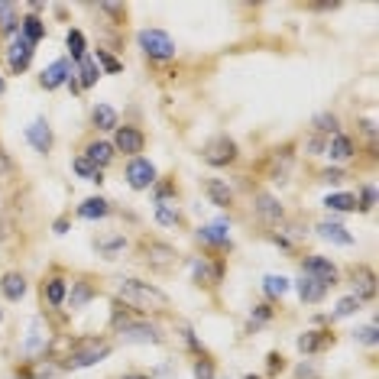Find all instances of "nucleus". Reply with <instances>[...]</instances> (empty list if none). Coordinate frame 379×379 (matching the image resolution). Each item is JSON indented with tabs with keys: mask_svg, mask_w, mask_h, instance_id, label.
Instances as JSON below:
<instances>
[{
	"mask_svg": "<svg viewBox=\"0 0 379 379\" xmlns=\"http://www.w3.org/2000/svg\"><path fill=\"white\" fill-rule=\"evenodd\" d=\"M117 295L137 311H166L168 308V295L162 289H156V285L139 282V279H120Z\"/></svg>",
	"mask_w": 379,
	"mask_h": 379,
	"instance_id": "obj_1",
	"label": "nucleus"
},
{
	"mask_svg": "<svg viewBox=\"0 0 379 379\" xmlns=\"http://www.w3.org/2000/svg\"><path fill=\"white\" fill-rule=\"evenodd\" d=\"M110 357V344L107 340H97V337H81L75 340L72 350L65 353V367L68 369H84V367H95L101 360Z\"/></svg>",
	"mask_w": 379,
	"mask_h": 379,
	"instance_id": "obj_2",
	"label": "nucleus"
},
{
	"mask_svg": "<svg viewBox=\"0 0 379 379\" xmlns=\"http://www.w3.org/2000/svg\"><path fill=\"white\" fill-rule=\"evenodd\" d=\"M117 334L124 344H162V331L149 321H117Z\"/></svg>",
	"mask_w": 379,
	"mask_h": 379,
	"instance_id": "obj_3",
	"label": "nucleus"
},
{
	"mask_svg": "<svg viewBox=\"0 0 379 379\" xmlns=\"http://www.w3.org/2000/svg\"><path fill=\"white\" fill-rule=\"evenodd\" d=\"M137 42L149 59H159V62H166V59L175 55V42H172V36L162 32V30H143L137 36Z\"/></svg>",
	"mask_w": 379,
	"mask_h": 379,
	"instance_id": "obj_4",
	"label": "nucleus"
},
{
	"mask_svg": "<svg viewBox=\"0 0 379 379\" xmlns=\"http://www.w3.org/2000/svg\"><path fill=\"white\" fill-rule=\"evenodd\" d=\"M201 156H204V162H208V166H231L233 159H237V143H233L231 137H214V139H208V143H204V153H201Z\"/></svg>",
	"mask_w": 379,
	"mask_h": 379,
	"instance_id": "obj_5",
	"label": "nucleus"
},
{
	"mask_svg": "<svg viewBox=\"0 0 379 379\" xmlns=\"http://www.w3.org/2000/svg\"><path fill=\"white\" fill-rule=\"evenodd\" d=\"M49 324L42 321V318H30V324H26V337H23V353H30V357H39L49 350Z\"/></svg>",
	"mask_w": 379,
	"mask_h": 379,
	"instance_id": "obj_6",
	"label": "nucleus"
},
{
	"mask_svg": "<svg viewBox=\"0 0 379 379\" xmlns=\"http://www.w3.org/2000/svg\"><path fill=\"white\" fill-rule=\"evenodd\" d=\"M126 182H130L133 191H146L149 185H156V166H153L149 159L133 156L130 166H126Z\"/></svg>",
	"mask_w": 379,
	"mask_h": 379,
	"instance_id": "obj_7",
	"label": "nucleus"
},
{
	"mask_svg": "<svg viewBox=\"0 0 379 379\" xmlns=\"http://www.w3.org/2000/svg\"><path fill=\"white\" fill-rule=\"evenodd\" d=\"M143 260L153 269H168V266L175 263V246H168L162 240H143Z\"/></svg>",
	"mask_w": 379,
	"mask_h": 379,
	"instance_id": "obj_8",
	"label": "nucleus"
},
{
	"mask_svg": "<svg viewBox=\"0 0 379 379\" xmlns=\"http://www.w3.org/2000/svg\"><path fill=\"white\" fill-rule=\"evenodd\" d=\"M143 143H146V137L139 133L137 126H117V130H114V149L126 153V156L143 153Z\"/></svg>",
	"mask_w": 379,
	"mask_h": 379,
	"instance_id": "obj_9",
	"label": "nucleus"
},
{
	"mask_svg": "<svg viewBox=\"0 0 379 379\" xmlns=\"http://www.w3.org/2000/svg\"><path fill=\"white\" fill-rule=\"evenodd\" d=\"M32 52H36V46H32L30 39H23V36H17V39L10 42V52H7V62H10V68L17 75L26 72L32 62Z\"/></svg>",
	"mask_w": 379,
	"mask_h": 379,
	"instance_id": "obj_10",
	"label": "nucleus"
},
{
	"mask_svg": "<svg viewBox=\"0 0 379 379\" xmlns=\"http://www.w3.org/2000/svg\"><path fill=\"white\" fill-rule=\"evenodd\" d=\"M305 275L318 279L321 285H334L337 282V266L327 256H308L305 260Z\"/></svg>",
	"mask_w": 379,
	"mask_h": 379,
	"instance_id": "obj_11",
	"label": "nucleus"
},
{
	"mask_svg": "<svg viewBox=\"0 0 379 379\" xmlns=\"http://www.w3.org/2000/svg\"><path fill=\"white\" fill-rule=\"evenodd\" d=\"M26 139H30V146L36 149V153H49V149H52V130H49V124H46L42 117L26 126Z\"/></svg>",
	"mask_w": 379,
	"mask_h": 379,
	"instance_id": "obj_12",
	"label": "nucleus"
},
{
	"mask_svg": "<svg viewBox=\"0 0 379 379\" xmlns=\"http://www.w3.org/2000/svg\"><path fill=\"white\" fill-rule=\"evenodd\" d=\"M198 240L211 243V246H231V227H227V221L204 224V227H198Z\"/></svg>",
	"mask_w": 379,
	"mask_h": 379,
	"instance_id": "obj_13",
	"label": "nucleus"
},
{
	"mask_svg": "<svg viewBox=\"0 0 379 379\" xmlns=\"http://www.w3.org/2000/svg\"><path fill=\"white\" fill-rule=\"evenodd\" d=\"M353 289H357V302H363V298H373L376 295V275H373V269H367V266H360V269H353Z\"/></svg>",
	"mask_w": 379,
	"mask_h": 379,
	"instance_id": "obj_14",
	"label": "nucleus"
},
{
	"mask_svg": "<svg viewBox=\"0 0 379 379\" xmlns=\"http://www.w3.org/2000/svg\"><path fill=\"white\" fill-rule=\"evenodd\" d=\"M39 81H42V88H46V91H55L59 84L68 81V62H65V59H55V62L49 65L46 72H42Z\"/></svg>",
	"mask_w": 379,
	"mask_h": 379,
	"instance_id": "obj_15",
	"label": "nucleus"
},
{
	"mask_svg": "<svg viewBox=\"0 0 379 379\" xmlns=\"http://www.w3.org/2000/svg\"><path fill=\"white\" fill-rule=\"evenodd\" d=\"M318 237H324L327 243H337V246H350L353 237L347 233V227H340L337 221H321L318 224Z\"/></svg>",
	"mask_w": 379,
	"mask_h": 379,
	"instance_id": "obj_16",
	"label": "nucleus"
},
{
	"mask_svg": "<svg viewBox=\"0 0 379 379\" xmlns=\"http://www.w3.org/2000/svg\"><path fill=\"white\" fill-rule=\"evenodd\" d=\"M256 214L263 217V221L275 224V221H282V204L273 198V195H266V191H260L256 195Z\"/></svg>",
	"mask_w": 379,
	"mask_h": 379,
	"instance_id": "obj_17",
	"label": "nucleus"
},
{
	"mask_svg": "<svg viewBox=\"0 0 379 379\" xmlns=\"http://www.w3.org/2000/svg\"><path fill=\"white\" fill-rule=\"evenodd\" d=\"M327 344H334V337L324 334V331H305V334L298 337V350H302V353H318V350H324Z\"/></svg>",
	"mask_w": 379,
	"mask_h": 379,
	"instance_id": "obj_18",
	"label": "nucleus"
},
{
	"mask_svg": "<svg viewBox=\"0 0 379 379\" xmlns=\"http://www.w3.org/2000/svg\"><path fill=\"white\" fill-rule=\"evenodd\" d=\"M324 153L334 159V162H344V159L353 156V139L344 137V133H334V137H331V143L324 146Z\"/></svg>",
	"mask_w": 379,
	"mask_h": 379,
	"instance_id": "obj_19",
	"label": "nucleus"
},
{
	"mask_svg": "<svg viewBox=\"0 0 379 379\" xmlns=\"http://www.w3.org/2000/svg\"><path fill=\"white\" fill-rule=\"evenodd\" d=\"M0 292H3V298H10V302H20L23 295H26V279L20 273H7L0 279Z\"/></svg>",
	"mask_w": 379,
	"mask_h": 379,
	"instance_id": "obj_20",
	"label": "nucleus"
},
{
	"mask_svg": "<svg viewBox=\"0 0 379 379\" xmlns=\"http://www.w3.org/2000/svg\"><path fill=\"white\" fill-rule=\"evenodd\" d=\"M295 289H298V298H302V302H321L327 292V285H321L318 279H311V275H302Z\"/></svg>",
	"mask_w": 379,
	"mask_h": 379,
	"instance_id": "obj_21",
	"label": "nucleus"
},
{
	"mask_svg": "<svg viewBox=\"0 0 379 379\" xmlns=\"http://www.w3.org/2000/svg\"><path fill=\"white\" fill-rule=\"evenodd\" d=\"M107 214H110V201L107 198H88L78 208V217H84V221H97V217H107Z\"/></svg>",
	"mask_w": 379,
	"mask_h": 379,
	"instance_id": "obj_22",
	"label": "nucleus"
},
{
	"mask_svg": "<svg viewBox=\"0 0 379 379\" xmlns=\"http://www.w3.org/2000/svg\"><path fill=\"white\" fill-rule=\"evenodd\" d=\"M204 191H208L211 204H217V208H227V204L233 201V191L227 188L221 179H208V182H204Z\"/></svg>",
	"mask_w": 379,
	"mask_h": 379,
	"instance_id": "obj_23",
	"label": "nucleus"
},
{
	"mask_svg": "<svg viewBox=\"0 0 379 379\" xmlns=\"http://www.w3.org/2000/svg\"><path fill=\"white\" fill-rule=\"evenodd\" d=\"M84 159H88V162H95L97 168H104V166H110V159H114V146L97 139V143H91V146L84 149Z\"/></svg>",
	"mask_w": 379,
	"mask_h": 379,
	"instance_id": "obj_24",
	"label": "nucleus"
},
{
	"mask_svg": "<svg viewBox=\"0 0 379 379\" xmlns=\"http://www.w3.org/2000/svg\"><path fill=\"white\" fill-rule=\"evenodd\" d=\"M191 273H195V279H198V282L217 285V282H221V275H224V269H221V266L204 263V260H195V263H191Z\"/></svg>",
	"mask_w": 379,
	"mask_h": 379,
	"instance_id": "obj_25",
	"label": "nucleus"
},
{
	"mask_svg": "<svg viewBox=\"0 0 379 379\" xmlns=\"http://www.w3.org/2000/svg\"><path fill=\"white\" fill-rule=\"evenodd\" d=\"M20 30H23V32H20L23 39H30L32 46H36V42L46 36V23H42L36 13H30V17H23V20H20Z\"/></svg>",
	"mask_w": 379,
	"mask_h": 379,
	"instance_id": "obj_26",
	"label": "nucleus"
},
{
	"mask_svg": "<svg viewBox=\"0 0 379 379\" xmlns=\"http://www.w3.org/2000/svg\"><path fill=\"white\" fill-rule=\"evenodd\" d=\"M324 208H327V211H340V214H347V211H357V195H347V191H340V195H327V198H324Z\"/></svg>",
	"mask_w": 379,
	"mask_h": 379,
	"instance_id": "obj_27",
	"label": "nucleus"
},
{
	"mask_svg": "<svg viewBox=\"0 0 379 379\" xmlns=\"http://www.w3.org/2000/svg\"><path fill=\"white\" fill-rule=\"evenodd\" d=\"M91 117H95L97 130H117V126H120V124H117V110L110 104H97Z\"/></svg>",
	"mask_w": 379,
	"mask_h": 379,
	"instance_id": "obj_28",
	"label": "nucleus"
},
{
	"mask_svg": "<svg viewBox=\"0 0 379 379\" xmlns=\"http://www.w3.org/2000/svg\"><path fill=\"white\" fill-rule=\"evenodd\" d=\"M182 221V214L175 204H168V201H156V224H162V227H175V224Z\"/></svg>",
	"mask_w": 379,
	"mask_h": 379,
	"instance_id": "obj_29",
	"label": "nucleus"
},
{
	"mask_svg": "<svg viewBox=\"0 0 379 379\" xmlns=\"http://www.w3.org/2000/svg\"><path fill=\"white\" fill-rule=\"evenodd\" d=\"M78 75H81V88H91V84L97 81V78H101V68H97V62L95 59H91V55H84L81 62H78Z\"/></svg>",
	"mask_w": 379,
	"mask_h": 379,
	"instance_id": "obj_30",
	"label": "nucleus"
},
{
	"mask_svg": "<svg viewBox=\"0 0 379 379\" xmlns=\"http://www.w3.org/2000/svg\"><path fill=\"white\" fill-rule=\"evenodd\" d=\"M42 295H46V302H49V305H62L65 302V295H68V289H65V279H49V282H46V289H42Z\"/></svg>",
	"mask_w": 379,
	"mask_h": 379,
	"instance_id": "obj_31",
	"label": "nucleus"
},
{
	"mask_svg": "<svg viewBox=\"0 0 379 379\" xmlns=\"http://www.w3.org/2000/svg\"><path fill=\"white\" fill-rule=\"evenodd\" d=\"M263 289H266V295H269V298H282V295L289 292V279H285V275H266Z\"/></svg>",
	"mask_w": 379,
	"mask_h": 379,
	"instance_id": "obj_32",
	"label": "nucleus"
},
{
	"mask_svg": "<svg viewBox=\"0 0 379 379\" xmlns=\"http://www.w3.org/2000/svg\"><path fill=\"white\" fill-rule=\"evenodd\" d=\"M75 172H78V175H81V179H88V182H97V185H101V168L95 166V162H88V159L84 156H78L75 159Z\"/></svg>",
	"mask_w": 379,
	"mask_h": 379,
	"instance_id": "obj_33",
	"label": "nucleus"
},
{
	"mask_svg": "<svg viewBox=\"0 0 379 379\" xmlns=\"http://www.w3.org/2000/svg\"><path fill=\"white\" fill-rule=\"evenodd\" d=\"M65 46H68V52H72L75 62H81V59H84V36H81V30H68Z\"/></svg>",
	"mask_w": 379,
	"mask_h": 379,
	"instance_id": "obj_34",
	"label": "nucleus"
},
{
	"mask_svg": "<svg viewBox=\"0 0 379 379\" xmlns=\"http://www.w3.org/2000/svg\"><path fill=\"white\" fill-rule=\"evenodd\" d=\"M0 32H17V7L0 3Z\"/></svg>",
	"mask_w": 379,
	"mask_h": 379,
	"instance_id": "obj_35",
	"label": "nucleus"
},
{
	"mask_svg": "<svg viewBox=\"0 0 379 379\" xmlns=\"http://www.w3.org/2000/svg\"><path fill=\"white\" fill-rule=\"evenodd\" d=\"M315 130L318 133H340V130H337V117L334 114H318L315 117Z\"/></svg>",
	"mask_w": 379,
	"mask_h": 379,
	"instance_id": "obj_36",
	"label": "nucleus"
},
{
	"mask_svg": "<svg viewBox=\"0 0 379 379\" xmlns=\"http://www.w3.org/2000/svg\"><path fill=\"white\" fill-rule=\"evenodd\" d=\"M91 285L88 282H75V292H72V308H81L84 302H88V298H91Z\"/></svg>",
	"mask_w": 379,
	"mask_h": 379,
	"instance_id": "obj_37",
	"label": "nucleus"
},
{
	"mask_svg": "<svg viewBox=\"0 0 379 379\" xmlns=\"http://www.w3.org/2000/svg\"><path fill=\"white\" fill-rule=\"evenodd\" d=\"M357 308H360V302L353 298V295H350V298H340V302H337V308H334V315H331V318H347V315H353Z\"/></svg>",
	"mask_w": 379,
	"mask_h": 379,
	"instance_id": "obj_38",
	"label": "nucleus"
},
{
	"mask_svg": "<svg viewBox=\"0 0 379 379\" xmlns=\"http://www.w3.org/2000/svg\"><path fill=\"white\" fill-rule=\"evenodd\" d=\"M97 62L104 65V72H107V75H117V72H120V68H124V65L117 62V59H114V55H110V52H104V49H97Z\"/></svg>",
	"mask_w": 379,
	"mask_h": 379,
	"instance_id": "obj_39",
	"label": "nucleus"
},
{
	"mask_svg": "<svg viewBox=\"0 0 379 379\" xmlns=\"http://www.w3.org/2000/svg\"><path fill=\"white\" fill-rule=\"evenodd\" d=\"M191 373H195V379H214V363L211 360H198Z\"/></svg>",
	"mask_w": 379,
	"mask_h": 379,
	"instance_id": "obj_40",
	"label": "nucleus"
},
{
	"mask_svg": "<svg viewBox=\"0 0 379 379\" xmlns=\"http://www.w3.org/2000/svg\"><path fill=\"white\" fill-rule=\"evenodd\" d=\"M357 340L360 344H367V347H376V324H367L357 331Z\"/></svg>",
	"mask_w": 379,
	"mask_h": 379,
	"instance_id": "obj_41",
	"label": "nucleus"
},
{
	"mask_svg": "<svg viewBox=\"0 0 379 379\" xmlns=\"http://www.w3.org/2000/svg\"><path fill=\"white\" fill-rule=\"evenodd\" d=\"M97 250L107 253V256H114L117 250H124V237H110V240H101V243H97Z\"/></svg>",
	"mask_w": 379,
	"mask_h": 379,
	"instance_id": "obj_42",
	"label": "nucleus"
},
{
	"mask_svg": "<svg viewBox=\"0 0 379 379\" xmlns=\"http://www.w3.org/2000/svg\"><path fill=\"white\" fill-rule=\"evenodd\" d=\"M373 204H376V191H373V188H369V185H367V188L360 191L357 208H360V211H373Z\"/></svg>",
	"mask_w": 379,
	"mask_h": 379,
	"instance_id": "obj_43",
	"label": "nucleus"
},
{
	"mask_svg": "<svg viewBox=\"0 0 379 379\" xmlns=\"http://www.w3.org/2000/svg\"><path fill=\"white\" fill-rule=\"evenodd\" d=\"M101 13H107V17H114V20H120V17H124V7H120V3H101Z\"/></svg>",
	"mask_w": 379,
	"mask_h": 379,
	"instance_id": "obj_44",
	"label": "nucleus"
},
{
	"mask_svg": "<svg viewBox=\"0 0 379 379\" xmlns=\"http://www.w3.org/2000/svg\"><path fill=\"white\" fill-rule=\"evenodd\" d=\"M7 237H10V221L3 214V198H0V240H7Z\"/></svg>",
	"mask_w": 379,
	"mask_h": 379,
	"instance_id": "obj_45",
	"label": "nucleus"
},
{
	"mask_svg": "<svg viewBox=\"0 0 379 379\" xmlns=\"http://www.w3.org/2000/svg\"><path fill=\"white\" fill-rule=\"evenodd\" d=\"M321 179H324V182H331V185H337V182L344 179V172H340V168H327V172H324V175H321Z\"/></svg>",
	"mask_w": 379,
	"mask_h": 379,
	"instance_id": "obj_46",
	"label": "nucleus"
},
{
	"mask_svg": "<svg viewBox=\"0 0 379 379\" xmlns=\"http://www.w3.org/2000/svg\"><path fill=\"white\" fill-rule=\"evenodd\" d=\"M10 172V159H7V153H3V146H0V179Z\"/></svg>",
	"mask_w": 379,
	"mask_h": 379,
	"instance_id": "obj_47",
	"label": "nucleus"
},
{
	"mask_svg": "<svg viewBox=\"0 0 379 379\" xmlns=\"http://www.w3.org/2000/svg\"><path fill=\"white\" fill-rule=\"evenodd\" d=\"M253 315H256V321H269V318H273V311H269V305H260Z\"/></svg>",
	"mask_w": 379,
	"mask_h": 379,
	"instance_id": "obj_48",
	"label": "nucleus"
},
{
	"mask_svg": "<svg viewBox=\"0 0 379 379\" xmlns=\"http://www.w3.org/2000/svg\"><path fill=\"white\" fill-rule=\"evenodd\" d=\"M282 369V357L279 353H269V373H279Z\"/></svg>",
	"mask_w": 379,
	"mask_h": 379,
	"instance_id": "obj_49",
	"label": "nucleus"
},
{
	"mask_svg": "<svg viewBox=\"0 0 379 379\" xmlns=\"http://www.w3.org/2000/svg\"><path fill=\"white\" fill-rule=\"evenodd\" d=\"M65 227H68V221H65V217H59V221H55V233H65Z\"/></svg>",
	"mask_w": 379,
	"mask_h": 379,
	"instance_id": "obj_50",
	"label": "nucleus"
},
{
	"mask_svg": "<svg viewBox=\"0 0 379 379\" xmlns=\"http://www.w3.org/2000/svg\"><path fill=\"white\" fill-rule=\"evenodd\" d=\"M308 149H315V153H321V149H324V146H321V139H308Z\"/></svg>",
	"mask_w": 379,
	"mask_h": 379,
	"instance_id": "obj_51",
	"label": "nucleus"
},
{
	"mask_svg": "<svg viewBox=\"0 0 379 379\" xmlns=\"http://www.w3.org/2000/svg\"><path fill=\"white\" fill-rule=\"evenodd\" d=\"M124 379H153V376H139V373H126Z\"/></svg>",
	"mask_w": 379,
	"mask_h": 379,
	"instance_id": "obj_52",
	"label": "nucleus"
},
{
	"mask_svg": "<svg viewBox=\"0 0 379 379\" xmlns=\"http://www.w3.org/2000/svg\"><path fill=\"white\" fill-rule=\"evenodd\" d=\"M0 91H3V78H0Z\"/></svg>",
	"mask_w": 379,
	"mask_h": 379,
	"instance_id": "obj_53",
	"label": "nucleus"
},
{
	"mask_svg": "<svg viewBox=\"0 0 379 379\" xmlns=\"http://www.w3.org/2000/svg\"><path fill=\"white\" fill-rule=\"evenodd\" d=\"M246 379H260V376H246Z\"/></svg>",
	"mask_w": 379,
	"mask_h": 379,
	"instance_id": "obj_54",
	"label": "nucleus"
},
{
	"mask_svg": "<svg viewBox=\"0 0 379 379\" xmlns=\"http://www.w3.org/2000/svg\"><path fill=\"white\" fill-rule=\"evenodd\" d=\"M0 318H3V311H0Z\"/></svg>",
	"mask_w": 379,
	"mask_h": 379,
	"instance_id": "obj_55",
	"label": "nucleus"
}]
</instances>
